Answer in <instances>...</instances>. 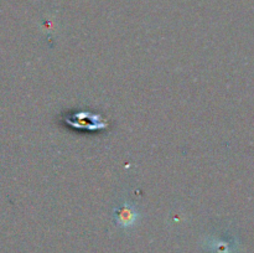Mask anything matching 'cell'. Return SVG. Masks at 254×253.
<instances>
[{"label":"cell","mask_w":254,"mask_h":253,"mask_svg":"<svg viewBox=\"0 0 254 253\" xmlns=\"http://www.w3.org/2000/svg\"><path fill=\"white\" fill-rule=\"evenodd\" d=\"M136 218H138V212H136V208L134 206L126 202L123 205H119L117 208L116 221L121 227H131L136 222Z\"/></svg>","instance_id":"obj_1"}]
</instances>
